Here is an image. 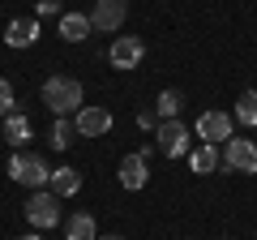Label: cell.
Listing matches in <instances>:
<instances>
[{"instance_id": "6da1fadb", "label": "cell", "mask_w": 257, "mask_h": 240, "mask_svg": "<svg viewBox=\"0 0 257 240\" xmlns=\"http://www.w3.org/2000/svg\"><path fill=\"white\" fill-rule=\"evenodd\" d=\"M39 94H43V107H52L56 116H77V111L86 107V103H82V82H73V77H60V73L47 77Z\"/></svg>"}, {"instance_id": "7a4b0ae2", "label": "cell", "mask_w": 257, "mask_h": 240, "mask_svg": "<svg viewBox=\"0 0 257 240\" xmlns=\"http://www.w3.org/2000/svg\"><path fill=\"white\" fill-rule=\"evenodd\" d=\"M9 176L18 180V185H26V189H43L47 180H52V167H47L39 155H13L9 159Z\"/></svg>"}, {"instance_id": "3957f363", "label": "cell", "mask_w": 257, "mask_h": 240, "mask_svg": "<svg viewBox=\"0 0 257 240\" xmlns=\"http://www.w3.org/2000/svg\"><path fill=\"white\" fill-rule=\"evenodd\" d=\"M26 219L35 223L39 231L56 227V223H60V197H56L52 189H35V193L26 197Z\"/></svg>"}, {"instance_id": "277c9868", "label": "cell", "mask_w": 257, "mask_h": 240, "mask_svg": "<svg viewBox=\"0 0 257 240\" xmlns=\"http://www.w3.org/2000/svg\"><path fill=\"white\" fill-rule=\"evenodd\" d=\"M155 142H159V150H163V159L189 155V125H184V120H163L155 129Z\"/></svg>"}, {"instance_id": "5b68a950", "label": "cell", "mask_w": 257, "mask_h": 240, "mask_svg": "<svg viewBox=\"0 0 257 240\" xmlns=\"http://www.w3.org/2000/svg\"><path fill=\"white\" fill-rule=\"evenodd\" d=\"M223 163L231 167V172H257V142L248 138H227L223 142Z\"/></svg>"}, {"instance_id": "8992f818", "label": "cell", "mask_w": 257, "mask_h": 240, "mask_svg": "<svg viewBox=\"0 0 257 240\" xmlns=\"http://www.w3.org/2000/svg\"><path fill=\"white\" fill-rule=\"evenodd\" d=\"M128 18V0H94V13H90V26L103 30V35H116Z\"/></svg>"}, {"instance_id": "52a82bcc", "label": "cell", "mask_w": 257, "mask_h": 240, "mask_svg": "<svg viewBox=\"0 0 257 240\" xmlns=\"http://www.w3.org/2000/svg\"><path fill=\"white\" fill-rule=\"evenodd\" d=\"M142 56H146V43H142L138 35H120L116 43H111L107 60H111V69L128 73V69H138V65H142Z\"/></svg>"}, {"instance_id": "ba28073f", "label": "cell", "mask_w": 257, "mask_h": 240, "mask_svg": "<svg viewBox=\"0 0 257 240\" xmlns=\"http://www.w3.org/2000/svg\"><path fill=\"white\" fill-rule=\"evenodd\" d=\"M116 180L128 189V193H138V189H146V180H150V167H146V155L142 150H133V155H124L120 159V172H116Z\"/></svg>"}, {"instance_id": "9c48e42d", "label": "cell", "mask_w": 257, "mask_h": 240, "mask_svg": "<svg viewBox=\"0 0 257 240\" xmlns=\"http://www.w3.org/2000/svg\"><path fill=\"white\" fill-rule=\"evenodd\" d=\"M73 125H77V138H103V133L111 129V111H107V107H94V103H86V107L73 116Z\"/></svg>"}, {"instance_id": "30bf717a", "label": "cell", "mask_w": 257, "mask_h": 240, "mask_svg": "<svg viewBox=\"0 0 257 240\" xmlns=\"http://www.w3.org/2000/svg\"><path fill=\"white\" fill-rule=\"evenodd\" d=\"M197 138L210 142V146L227 142L231 138V116L227 111H202V116H197Z\"/></svg>"}, {"instance_id": "8fae6325", "label": "cell", "mask_w": 257, "mask_h": 240, "mask_svg": "<svg viewBox=\"0 0 257 240\" xmlns=\"http://www.w3.org/2000/svg\"><path fill=\"white\" fill-rule=\"evenodd\" d=\"M47 189H52L56 197H73L77 189H82V172H77V167H52Z\"/></svg>"}, {"instance_id": "7c38bea8", "label": "cell", "mask_w": 257, "mask_h": 240, "mask_svg": "<svg viewBox=\"0 0 257 240\" xmlns=\"http://www.w3.org/2000/svg\"><path fill=\"white\" fill-rule=\"evenodd\" d=\"M39 39V22L35 18H13L9 30H5V43L9 47H30Z\"/></svg>"}, {"instance_id": "4fadbf2b", "label": "cell", "mask_w": 257, "mask_h": 240, "mask_svg": "<svg viewBox=\"0 0 257 240\" xmlns=\"http://www.w3.org/2000/svg\"><path fill=\"white\" fill-rule=\"evenodd\" d=\"M90 13H64L60 18V39L64 43H82V39H90Z\"/></svg>"}, {"instance_id": "5bb4252c", "label": "cell", "mask_w": 257, "mask_h": 240, "mask_svg": "<svg viewBox=\"0 0 257 240\" xmlns=\"http://www.w3.org/2000/svg\"><path fill=\"white\" fill-rule=\"evenodd\" d=\"M0 133H5V142H9V146H26V142H30V133H35V129H30V120L22 116L18 107H13L9 116H5V125H0Z\"/></svg>"}, {"instance_id": "9a60e30c", "label": "cell", "mask_w": 257, "mask_h": 240, "mask_svg": "<svg viewBox=\"0 0 257 240\" xmlns=\"http://www.w3.org/2000/svg\"><path fill=\"white\" fill-rule=\"evenodd\" d=\"M64 240H99V231H94V214L77 210L64 219Z\"/></svg>"}, {"instance_id": "2e32d148", "label": "cell", "mask_w": 257, "mask_h": 240, "mask_svg": "<svg viewBox=\"0 0 257 240\" xmlns=\"http://www.w3.org/2000/svg\"><path fill=\"white\" fill-rule=\"evenodd\" d=\"M189 167L197 176H210L214 167H219V146H210V142H202L197 150H189Z\"/></svg>"}, {"instance_id": "e0dca14e", "label": "cell", "mask_w": 257, "mask_h": 240, "mask_svg": "<svg viewBox=\"0 0 257 240\" xmlns=\"http://www.w3.org/2000/svg\"><path fill=\"white\" fill-rule=\"evenodd\" d=\"M73 138H77V125L69 116H56L52 129H47V142H52L56 150H69V146H73Z\"/></svg>"}, {"instance_id": "ac0fdd59", "label": "cell", "mask_w": 257, "mask_h": 240, "mask_svg": "<svg viewBox=\"0 0 257 240\" xmlns=\"http://www.w3.org/2000/svg\"><path fill=\"white\" fill-rule=\"evenodd\" d=\"M180 107H184V94L180 90H159V99H155V116L159 120H176Z\"/></svg>"}, {"instance_id": "d6986e66", "label": "cell", "mask_w": 257, "mask_h": 240, "mask_svg": "<svg viewBox=\"0 0 257 240\" xmlns=\"http://www.w3.org/2000/svg\"><path fill=\"white\" fill-rule=\"evenodd\" d=\"M236 120L248 125V129H257V90H244L236 99Z\"/></svg>"}, {"instance_id": "ffe728a7", "label": "cell", "mask_w": 257, "mask_h": 240, "mask_svg": "<svg viewBox=\"0 0 257 240\" xmlns=\"http://www.w3.org/2000/svg\"><path fill=\"white\" fill-rule=\"evenodd\" d=\"M9 111H13V86L5 82V77H0V120L9 116Z\"/></svg>"}, {"instance_id": "44dd1931", "label": "cell", "mask_w": 257, "mask_h": 240, "mask_svg": "<svg viewBox=\"0 0 257 240\" xmlns=\"http://www.w3.org/2000/svg\"><path fill=\"white\" fill-rule=\"evenodd\" d=\"M138 125H142V129H159V116H155V111H142Z\"/></svg>"}, {"instance_id": "7402d4cb", "label": "cell", "mask_w": 257, "mask_h": 240, "mask_svg": "<svg viewBox=\"0 0 257 240\" xmlns=\"http://www.w3.org/2000/svg\"><path fill=\"white\" fill-rule=\"evenodd\" d=\"M99 240H124V236H99Z\"/></svg>"}, {"instance_id": "603a6c76", "label": "cell", "mask_w": 257, "mask_h": 240, "mask_svg": "<svg viewBox=\"0 0 257 240\" xmlns=\"http://www.w3.org/2000/svg\"><path fill=\"white\" fill-rule=\"evenodd\" d=\"M22 240H43V236H22Z\"/></svg>"}]
</instances>
